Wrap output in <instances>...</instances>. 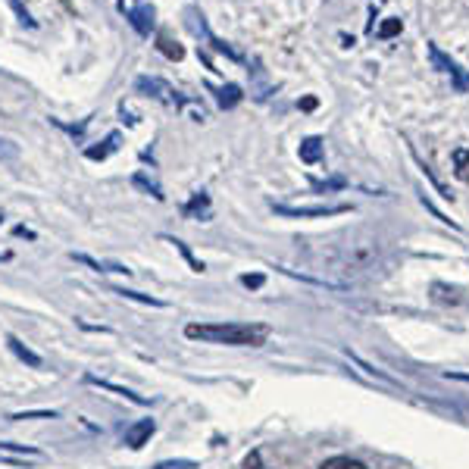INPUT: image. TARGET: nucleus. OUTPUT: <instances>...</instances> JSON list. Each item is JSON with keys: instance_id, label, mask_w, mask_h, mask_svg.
I'll return each instance as SVG.
<instances>
[{"instance_id": "f257e3e1", "label": "nucleus", "mask_w": 469, "mask_h": 469, "mask_svg": "<svg viewBox=\"0 0 469 469\" xmlns=\"http://www.w3.org/2000/svg\"><path fill=\"white\" fill-rule=\"evenodd\" d=\"M391 238L379 229H351L320 238L304 251L310 269L320 272V279L335 291H344L347 285L363 279H373L391 263Z\"/></svg>"}, {"instance_id": "f03ea898", "label": "nucleus", "mask_w": 469, "mask_h": 469, "mask_svg": "<svg viewBox=\"0 0 469 469\" xmlns=\"http://www.w3.org/2000/svg\"><path fill=\"white\" fill-rule=\"evenodd\" d=\"M191 341L207 344H229V347H263L269 338V329L260 322H191L185 326Z\"/></svg>"}, {"instance_id": "7ed1b4c3", "label": "nucleus", "mask_w": 469, "mask_h": 469, "mask_svg": "<svg viewBox=\"0 0 469 469\" xmlns=\"http://www.w3.org/2000/svg\"><path fill=\"white\" fill-rule=\"evenodd\" d=\"M135 88L141 91V94L154 97V101L166 103V107L172 110H188L191 107V97H185L182 91H176L169 82H163V79H156V75H138L135 79Z\"/></svg>"}, {"instance_id": "20e7f679", "label": "nucleus", "mask_w": 469, "mask_h": 469, "mask_svg": "<svg viewBox=\"0 0 469 469\" xmlns=\"http://www.w3.org/2000/svg\"><path fill=\"white\" fill-rule=\"evenodd\" d=\"M426 50H428V63H432V69H438V72L450 75V85H454L457 94H466V91H469V69H463L460 63L454 60V56L444 54V50L438 48L435 41H428Z\"/></svg>"}, {"instance_id": "39448f33", "label": "nucleus", "mask_w": 469, "mask_h": 469, "mask_svg": "<svg viewBox=\"0 0 469 469\" xmlns=\"http://www.w3.org/2000/svg\"><path fill=\"white\" fill-rule=\"evenodd\" d=\"M185 19H188V28H191V32L198 34V38H207V44H210V48L216 50V54H225L229 60H235V63H244V54H241V50H235L231 44H225L222 38H216V34L210 32V25H207L204 13H200L198 7H188V10H185Z\"/></svg>"}, {"instance_id": "423d86ee", "label": "nucleus", "mask_w": 469, "mask_h": 469, "mask_svg": "<svg viewBox=\"0 0 469 469\" xmlns=\"http://www.w3.org/2000/svg\"><path fill=\"white\" fill-rule=\"evenodd\" d=\"M351 204H320V207H291V204H272V213L285 219H322V216H341L351 213Z\"/></svg>"}, {"instance_id": "0eeeda50", "label": "nucleus", "mask_w": 469, "mask_h": 469, "mask_svg": "<svg viewBox=\"0 0 469 469\" xmlns=\"http://www.w3.org/2000/svg\"><path fill=\"white\" fill-rule=\"evenodd\" d=\"M154 432H156V422L150 419V416H144V419L132 422V426L125 428L123 444H125V448H132V450H141L144 444L150 441V435H154Z\"/></svg>"}, {"instance_id": "6e6552de", "label": "nucleus", "mask_w": 469, "mask_h": 469, "mask_svg": "<svg viewBox=\"0 0 469 469\" xmlns=\"http://www.w3.org/2000/svg\"><path fill=\"white\" fill-rule=\"evenodd\" d=\"M88 385H94V388H103V391H110V395H116V397H125V401H132V404H138V407H147V397L144 395H138V391H132V388H123V385H116V382H107V379H97V375H88Z\"/></svg>"}, {"instance_id": "1a4fd4ad", "label": "nucleus", "mask_w": 469, "mask_h": 469, "mask_svg": "<svg viewBox=\"0 0 469 469\" xmlns=\"http://www.w3.org/2000/svg\"><path fill=\"white\" fill-rule=\"evenodd\" d=\"M7 347H10V351H13L16 357H19L22 363H28V366H32V369H41V366H44V360H41V357L34 354L32 347H25V344H22V341L16 338V335H7Z\"/></svg>"}, {"instance_id": "9d476101", "label": "nucleus", "mask_w": 469, "mask_h": 469, "mask_svg": "<svg viewBox=\"0 0 469 469\" xmlns=\"http://www.w3.org/2000/svg\"><path fill=\"white\" fill-rule=\"evenodd\" d=\"M119 141H123V135H119V132H110V135L103 138L97 147L85 150V156H88V160H107L110 154H116V150H119Z\"/></svg>"}, {"instance_id": "9b49d317", "label": "nucleus", "mask_w": 469, "mask_h": 469, "mask_svg": "<svg viewBox=\"0 0 469 469\" xmlns=\"http://www.w3.org/2000/svg\"><path fill=\"white\" fill-rule=\"evenodd\" d=\"M125 19L135 25L138 34H150V32H154V10H150V7L129 10V13H125Z\"/></svg>"}, {"instance_id": "f8f14e48", "label": "nucleus", "mask_w": 469, "mask_h": 469, "mask_svg": "<svg viewBox=\"0 0 469 469\" xmlns=\"http://www.w3.org/2000/svg\"><path fill=\"white\" fill-rule=\"evenodd\" d=\"M322 150H326V144H322V138L320 135H310V138H304L300 141V160L304 163H320L322 160Z\"/></svg>"}, {"instance_id": "ddd939ff", "label": "nucleus", "mask_w": 469, "mask_h": 469, "mask_svg": "<svg viewBox=\"0 0 469 469\" xmlns=\"http://www.w3.org/2000/svg\"><path fill=\"white\" fill-rule=\"evenodd\" d=\"M213 94H216V101H219V107L222 110H231V107H238L241 103V85H235V82H229V85H222V88H213Z\"/></svg>"}, {"instance_id": "4468645a", "label": "nucleus", "mask_w": 469, "mask_h": 469, "mask_svg": "<svg viewBox=\"0 0 469 469\" xmlns=\"http://www.w3.org/2000/svg\"><path fill=\"white\" fill-rule=\"evenodd\" d=\"M79 263H85V266H91V269H97V272H119V275H129V266H119V263H101V260H94V257H88V253H72Z\"/></svg>"}, {"instance_id": "2eb2a0df", "label": "nucleus", "mask_w": 469, "mask_h": 469, "mask_svg": "<svg viewBox=\"0 0 469 469\" xmlns=\"http://www.w3.org/2000/svg\"><path fill=\"white\" fill-rule=\"evenodd\" d=\"M0 454H7V457H19V460H25V457H41V450H38V448H28V444L0 441Z\"/></svg>"}, {"instance_id": "dca6fc26", "label": "nucleus", "mask_w": 469, "mask_h": 469, "mask_svg": "<svg viewBox=\"0 0 469 469\" xmlns=\"http://www.w3.org/2000/svg\"><path fill=\"white\" fill-rule=\"evenodd\" d=\"M404 32V22L397 19V16H391V19H385L379 28H375V38H382V41H388V38H397V34Z\"/></svg>"}, {"instance_id": "f3484780", "label": "nucleus", "mask_w": 469, "mask_h": 469, "mask_svg": "<svg viewBox=\"0 0 469 469\" xmlns=\"http://www.w3.org/2000/svg\"><path fill=\"white\" fill-rule=\"evenodd\" d=\"M113 294H119V298H125V300H138V304H147V306H166V300L150 298V294H141V291H125V288H116Z\"/></svg>"}, {"instance_id": "a211bd4d", "label": "nucleus", "mask_w": 469, "mask_h": 469, "mask_svg": "<svg viewBox=\"0 0 469 469\" xmlns=\"http://www.w3.org/2000/svg\"><path fill=\"white\" fill-rule=\"evenodd\" d=\"M322 469H366V466L360 460H354V457H329L322 463Z\"/></svg>"}, {"instance_id": "6ab92c4d", "label": "nucleus", "mask_w": 469, "mask_h": 469, "mask_svg": "<svg viewBox=\"0 0 469 469\" xmlns=\"http://www.w3.org/2000/svg\"><path fill=\"white\" fill-rule=\"evenodd\" d=\"M194 213H204V219L210 216V200H207V194H194L191 204L185 207V216H194Z\"/></svg>"}, {"instance_id": "aec40b11", "label": "nucleus", "mask_w": 469, "mask_h": 469, "mask_svg": "<svg viewBox=\"0 0 469 469\" xmlns=\"http://www.w3.org/2000/svg\"><path fill=\"white\" fill-rule=\"evenodd\" d=\"M132 185H135V188H141V191H147V194H154L156 200H163V191H160V185L150 182V178H147V176H141V172H138V176L132 178Z\"/></svg>"}, {"instance_id": "412c9836", "label": "nucleus", "mask_w": 469, "mask_h": 469, "mask_svg": "<svg viewBox=\"0 0 469 469\" xmlns=\"http://www.w3.org/2000/svg\"><path fill=\"white\" fill-rule=\"evenodd\" d=\"M166 241H169V244L176 247V251L182 253L185 260H188V263H191V269H194V272H204V263H198V260H194V253L188 251V244H185V241H178V238H166Z\"/></svg>"}, {"instance_id": "4be33fe9", "label": "nucleus", "mask_w": 469, "mask_h": 469, "mask_svg": "<svg viewBox=\"0 0 469 469\" xmlns=\"http://www.w3.org/2000/svg\"><path fill=\"white\" fill-rule=\"evenodd\" d=\"M10 419H13V422H19V419H56V410H34V413H13Z\"/></svg>"}, {"instance_id": "5701e85b", "label": "nucleus", "mask_w": 469, "mask_h": 469, "mask_svg": "<svg viewBox=\"0 0 469 469\" xmlns=\"http://www.w3.org/2000/svg\"><path fill=\"white\" fill-rule=\"evenodd\" d=\"M160 50H163L169 60H182V56H185V50L178 48V44H172L169 38H160Z\"/></svg>"}, {"instance_id": "b1692460", "label": "nucleus", "mask_w": 469, "mask_h": 469, "mask_svg": "<svg viewBox=\"0 0 469 469\" xmlns=\"http://www.w3.org/2000/svg\"><path fill=\"white\" fill-rule=\"evenodd\" d=\"M16 156H19V147L7 138H0V160H16Z\"/></svg>"}, {"instance_id": "393cba45", "label": "nucleus", "mask_w": 469, "mask_h": 469, "mask_svg": "<svg viewBox=\"0 0 469 469\" xmlns=\"http://www.w3.org/2000/svg\"><path fill=\"white\" fill-rule=\"evenodd\" d=\"M7 3H10V7H13V10H16V16H19V22H22V25L34 28V19H32V16H28V10H25V7H22L19 0H7Z\"/></svg>"}, {"instance_id": "a878e982", "label": "nucleus", "mask_w": 469, "mask_h": 469, "mask_svg": "<svg viewBox=\"0 0 469 469\" xmlns=\"http://www.w3.org/2000/svg\"><path fill=\"white\" fill-rule=\"evenodd\" d=\"M454 160H457V176L466 178V163H469V150H454Z\"/></svg>"}, {"instance_id": "bb28decb", "label": "nucleus", "mask_w": 469, "mask_h": 469, "mask_svg": "<svg viewBox=\"0 0 469 469\" xmlns=\"http://www.w3.org/2000/svg\"><path fill=\"white\" fill-rule=\"evenodd\" d=\"M154 469H194L191 460H166V463H156Z\"/></svg>"}, {"instance_id": "cd10ccee", "label": "nucleus", "mask_w": 469, "mask_h": 469, "mask_svg": "<svg viewBox=\"0 0 469 469\" xmlns=\"http://www.w3.org/2000/svg\"><path fill=\"white\" fill-rule=\"evenodd\" d=\"M344 178H329V182H316V191H332V188H344Z\"/></svg>"}, {"instance_id": "c85d7f7f", "label": "nucleus", "mask_w": 469, "mask_h": 469, "mask_svg": "<svg viewBox=\"0 0 469 469\" xmlns=\"http://www.w3.org/2000/svg\"><path fill=\"white\" fill-rule=\"evenodd\" d=\"M263 275H241V285L244 288H263Z\"/></svg>"}, {"instance_id": "c756f323", "label": "nucleus", "mask_w": 469, "mask_h": 469, "mask_svg": "<svg viewBox=\"0 0 469 469\" xmlns=\"http://www.w3.org/2000/svg\"><path fill=\"white\" fill-rule=\"evenodd\" d=\"M300 110H306V113H310V110H316V97H304V101L298 103Z\"/></svg>"}, {"instance_id": "7c9ffc66", "label": "nucleus", "mask_w": 469, "mask_h": 469, "mask_svg": "<svg viewBox=\"0 0 469 469\" xmlns=\"http://www.w3.org/2000/svg\"><path fill=\"white\" fill-rule=\"evenodd\" d=\"M0 222H3V216H0Z\"/></svg>"}]
</instances>
